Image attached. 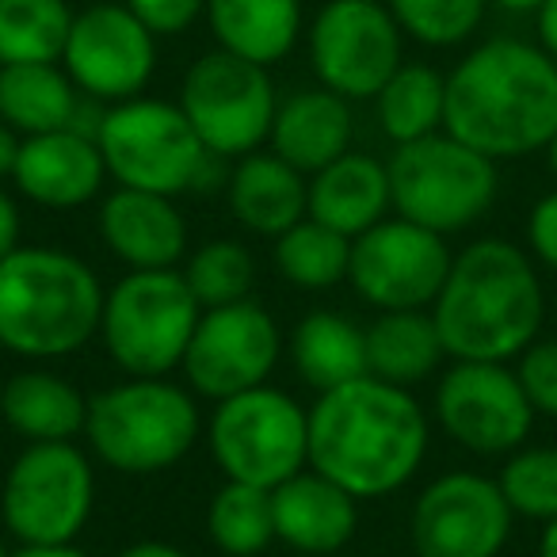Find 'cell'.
<instances>
[{
	"mask_svg": "<svg viewBox=\"0 0 557 557\" xmlns=\"http://www.w3.org/2000/svg\"><path fill=\"white\" fill-rule=\"evenodd\" d=\"M432 447V417L417 394L363 374L310 405V466L356 500H382L409 485Z\"/></svg>",
	"mask_w": 557,
	"mask_h": 557,
	"instance_id": "1",
	"label": "cell"
},
{
	"mask_svg": "<svg viewBox=\"0 0 557 557\" xmlns=\"http://www.w3.org/2000/svg\"><path fill=\"white\" fill-rule=\"evenodd\" d=\"M443 131L500 161L546 153L557 134V62L527 39H485L447 73Z\"/></svg>",
	"mask_w": 557,
	"mask_h": 557,
	"instance_id": "2",
	"label": "cell"
},
{
	"mask_svg": "<svg viewBox=\"0 0 557 557\" xmlns=\"http://www.w3.org/2000/svg\"><path fill=\"white\" fill-rule=\"evenodd\" d=\"M432 318L450 359L511 363L539 341L546 321L539 263L516 240H470L450 260Z\"/></svg>",
	"mask_w": 557,
	"mask_h": 557,
	"instance_id": "3",
	"label": "cell"
},
{
	"mask_svg": "<svg viewBox=\"0 0 557 557\" xmlns=\"http://www.w3.org/2000/svg\"><path fill=\"white\" fill-rule=\"evenodd\" d=\"M108 287L70 248L20 245L0 260V348L27 363L70 359L96 341Z\"/></svg>",
	"mask_w": 557,
	"mask_h": 557,
	"instance_id": "4",
	"label": "cell"
},
{
	"mask_svg": "<svg viewBox=\"0 0 557 557\" xmlns=\"http://www.w3.org/2000/svg\"><path fill=\"white\" fill-rule=\"evenodd\" d=\"M202 409L172 379H123L88 397V455L126 478H153L184 462L202 440Z\"/></svg>",
	"mask_w": 557,
	"mask_h": 557,
	"instance_id": "5",
	"label": "cell"
},
{
	"mask_svg": "<svg viewBox=\"0 0 557 557\" xmlns=\"http://www.w3.org/2000/svg\"><path fill=\"white\" fill-rule=\"evenodd\" d=\"M96 141L115 187L176 199L187 191H207V184H214L222 172V157L202 146L180 103L157 96H134L103 108Z\"/></svg>",
	"mask_w": 557,
	"mask_h": 557,
	"instance_id": "6",
	"label": "cell"
},
{
	"mask_svg": "<svg viewBox=\"0 0 557 557\" xmlns=\"http://www.w3.org/2000/svg\"><path fill=\"white\" fill-rule=\"evenodd\" d=\"M199 318L202 306L180 268L126 271L103 295L96 341L126 379H172Z\"/></svg>",
	"mask_w": 557,
	"mask_h": 557,
	"instance_id": "7",
	"label": "cell"
},
{
	"mask_svg": "<svg viewBox=\"0 0 557 557\" xmlns=\"http://www.w3.org/2000/svg\"><path fill=\"white\" fill-rule=\"evenodd\" d=\"M386 169L394 214L443 237L478 225L500 195V169L493 157L478 153L447 131L394 146Z\"/></svg>",
	"mask_w": 557,
	"mask_h": 557,
	"instance_id": "8",
	"label": "cell"
},
{
	"mask_svg": "<svg viewBox=\"0 0 557 557\" xmlns=\"http://www.w3.org/2000/svg\"><path fill=\"white\" fill-rule=\"evenodd\" d=\"M96 508V458L77 440L24 443L0 481V523L20 546H70Z\"/></svg>",
	"mask_w": 557,
	"mask_h": 557,
	"instance_id": "9",
	"label": "cell"
},
{
	"mask_svg": "<svg viewBox=\"0 0 557 557\" xmlns=\"http://www.w3.org/2000/svg\"><path fill=\"white\" fill-rule=\"evenodd\" d=\"M207 443L225 481L275 488L310 466V409L263 382L214 401Z\"/></svg>",
	"mask_w": 557,
	"mask_h": 557,
	"instance_id": "10",
	"label": "cell"
},
{
	"mask_svg": "<svg viewBox=\"0 0 557 557\" xmlns=\"http://www.w3.org/2000/svg\"><path fill=\"white\" fill-rule=\"evenodd\" d=\"M176 103L210 153L237 161L268 146L278 92L271 70L214 47L187 65Z\"/></svg>",
	"mask_w": 557,
	"mask_h": 557,
	"instance_id": "11",
	"label": "cell"
},
{
	"mask_svg": "<svg viewBox=\"0 0 557 557\" xmlns=\"http://www.w3.org/2000/svg\"><path fill=\"white\" fill-rule=\"evenodd\" d=\"M432 417L455 447L478 458H508L531 440L539 412L511 363L450 359L435 379Z\"/></svg>",
	"mask_w": 557,
	"mask_h": 557,
	"instance_id": "12",
	"label": "cell"
},
{
	"mask_svg": "<svg viewBox=\"0 0 557 557\" xmlns=\"http://www.w3.org/2000/svg\"><path fill=\"white\" fill-rule=\"evenodd\" d=\"M306 54L321 88L374 100L405 62V32L386 0H325L306 27Z\"/></svg>",
	"mask_w": 557,
	"mask_h": 557,
	"instance_id": "13",
	"label": "cell"
},
{
	"mask_svg": "<svg viewBox=\"0 0 557 557\" xmlns=\"http://www.w3.org/2000/svg\"><path fill=\"white\" fill-rule=\"evenodd\" d=\"M447 237L401 214L382 218L351 240L348 287L374 313L386 310H432L450 271Z\"/></svg>",
	"mask_w": 557,
	"mask_h": 557,
	"instance_id": "14",
	"label": "cell"
},
{
	"mask_svg": "<svg viewBox=\"0 0 557 557\" xmlns=\"http://www.w3.org/2000/svg\"><path fill=\"white\" fill-rule=\"evenodd\" d=\"M516 511L496 478L478 470H447L432 478L409 511V542L417 557H500L511 542Z\"/></svg>",
	"mask_w": 557,
	"mask_h": 557,
	"instance_id": "15",
	"label": "cell"
},
{
	"mask_svg": "<svg viewBox=\"0 0 557 557\" xmlns=\"http://www.w3.org/2000/svg\"><path fill=\"white\" fill-rule=\"evenodd\" d=\"M287 351L283 329L256 298L202 310L184 356V379L195 397L222 401L240 389L271 382V371Z\"/></svg>",
	"mask_w": 557,
	"mask_h": 557,
	"instance_id": "16",
	"label": "cell"
},
{
	"mask_svg": "<svg viewBox=\"0 0 557 557\" xmlns=\"http://www.w3.org/2000/svg\"><path fill=\"white\" fill-rule=\"evenodd\" d=\"M62 70L81 88V96L103 108L146 96L157 73V35L123 0L88 4L85 12L73 16Z\"/></svg>",
	"mask_w": 557,
	"mask_h": 557,
	"instance_id": "17",
	"label": "cell"
},
{
	"mask_svg": "<svg viewBox=\"0 0 557 557\" xmlns=\"http://www.w3.org/2000/svg\"><path fill=\"white\" fill-rule=\"evenodd\" d=\"M96 230L126 271L180 268L187 260V218L172 195L115 187L100 199Z\"/></svg>",
	"mask_w": 557,
	"mask_h": 557,
	"instance_id": "18",
	"label": "cell"
},
{
	"mask_svg": "<svg viewBox=\"0 0 557 557\" xmlns=\"http://www.w3.org/2000/svg\"><path fill=\"white\" fill-rule=\"evenodd\" d=\"M108 180L111 176L103 164L100 141L70 126V131L24 138L9 184L16 187L20 199L42 210H81L92 199H100Z\"/></svg>",
	"mask_w": 557,
	"mask_h": 557,
	"instance_id": "19",
	"label": "cell"
},
{
	"mask_svg": "<svg viewBox=\"0 0 557 557\" xmlns=\"http://www.w3.org/2000/svg\"><path fill=\"white\" fill-rule=\"evenodd\" d=\"M359 504L363 500H356L348 488L306 466L295 478L271 488L275 542L306 557L344 554L359 531Z\"/></svg>",
	"mask_w": 557,
	"mask_h": 557,
	"instance_id": "20",
	"label": "cell"
},
{
	"mask_svg": "<svg viewBox=\"0 0 557 557\" xmlns=\"http://www.w3.org/2000/svg\"><path fill=\"white\" fill-rule=\"evenodd\" d=\"M225 202L248 233L275 240L310 214V176L271 149H256L225 172Z\"/></svg>",
	"mask_w": 557,
	"mask_h": 557,
	"instance_id": "21",
	"label": "cell"
},
{
	"mask_svg": "<svg viewBox=\"0 0 557 557\" xmlns=\"http://www.w3.org/2000/svg\"><path fill=\"white\" fill-rule=\"evenodd\" d=\"M351 138H356L351 100L313 85L278 100L268 149L283 157L287 164H295L298 172L313 176L325 164H333L336 157L348 153Z\"/></svg>",
	"mask_w": 557,
	"mask_h": 557,
	"instance_id": "22",
	"label": "cell"
},
{
	"mask_svg": "<svg viewBox=\"0 0 557 557\" xmlns=\"http://www.w3.org/2000/svg\"><path fill=\"white\" fill-rule=\"evenodd\" d=\"M394 214L389 169L374 153L348 149L310 176V218L356 240L382 218Z\"/></svg>",
	"mask_w": 557,
	"mask_h": 557,
	"instance_id": "23",
	"label": "cell"
},
{
	"mask_svg": "<svg viewBox=\"0 0 557 557\" xmlns=\"http://www.w3.org/2000/svg\"><path fill=\"white\" fill-rule=\"evenodd\" d=\"M0 420L24 443L81 440L88 420V397L65 374L35 363L0 386Z\"/></svg>",
	"mask_w": 557,
	"mask_h": 557,
	"instance_id": "24",
	"label": "cell"
},
{
	"mask_svg": "<svg viewBox=\"0 0 557 557\" xmlns=\"http://www.w3.org/2000/svg\"><path fill=\"white\" fill-rule=\"evenodd\" d=\"M207 24L218 50L263 70L295 54L302 39V0H207Z\"/></svg>",
	"mask_w": 557,
	"mask_h": 557,
	"instance_id": "25",
	"label": "cell"
},
{
	"mask_svg": "<svg viewBox=\"0 0 557 557\" xmlns=\"http://www.w3.org/2000/svg\"><path fill=\"white\" fill-rule=\"evenodd\" d=\"M85 100L62 62L0 65V119L24 138L77 126Z\"/></svg>",
	"mask_w": 557,
	"mask_h": 557,
	"instance_id": "26",
	"label": "cell"
},
{
	"mask_svg": "<svg viewBox=\"0 0 557 557\" xmlns=\"http://www.w3.org/2000/svg\"><path fill=\"white\" fill-rule=\"evenodd\" d=\"M367 333V374L386 379L394 386H420L424 379L440 374L447 348L435 329L432 310H386L374 313Z\"/></svg>",
	"mask_w": 557,
	"mask_h": 557,
	"instance_id": "27",
	"label": "cell"
},
{
	"mask_svg": "<svg viewBox=\"0 0 557 557\" xmlns=\"http://www.w3.org/2000/svg\"><path fill=\"white\" fill-rule=\"evenodd\" d=\"M287 356L306 386L325 394L367 374V333L348 313L313 310L290 329Z\"/></svg>",
	"mask_w": 557,
	"mask_h": 557,
	"instance_id": "28",
	"label": "cell"
},
{
	"mask_svg": "<svg viewBox=\"0 0 557 557\" xmlns=\"http://www.w3.org/2000/svg\"><path fill=\"white\" fill-rule=\"evenodd\" d=\"M374 119L389 146H409L440 134L447 119V73L428 62H401V70L374 96Z\"/></svg>",
	"mask_w": 557,
	"mask_h": 557,
	"instance_id": "29",
	"label": "cell"
},
{
	"mask_svg": "<svg viewBox=\"0 0 557 557\" xmlns=\"http://www.w3.org/2000/svg\"><path fill=\"white\" fill-rule=\"evenodd\" d=\"M351 237L313 222L310 214L275 237V271L295 290H333L348 283Z\"/></svg>",
	"mask_w": 557,
	"mask_h": 557,
	"instance_id": "30",
	"label": "cell"
},
{
	"mask_svg": "<svg viewBox=\"0 0 557 557\" xmlns=\"http://www.w3.org/2000/svg\"><path fill=\"white\" fill-rule=\"evenodd\" d=\"M73 16L65 0H0V65L62 62Z\"/></svg>",
	"mask_w": 557,
	"mask_h": 557,
	"instance_id": "31",
	"label": "cell"
},
{
	"mask_svg": "<svg viewBox=\"0 0 557 557\" xmlns=\"http://www.w3.org/2000/svg\"><path fill=\"white\" fill-rule=\"evenodd\" d=\"M207 534L218 554L256 557L275 542V516H271V488L225 481L207 508Z\"/></svg>",
	"mask_w": 557,
	"mask_h": 557,
	"instance_id": "32",
	"label": "cell"
},
{
	"mask_svg": "<svg viewBox=\"0 0 557 557\" xmlns=\"http://www.w3.org/2000/svg\"><path fill=\"white\" fill-rule=\"evenodd\" d=\"M180 271H184L187 287L199 298L202 310L252 298V287H256L252 252H248V245H240V240H233V237H214V240H207V245H199L195 252H187Z\"/></svg>",
	"mask_w": 557,
	"mask_h": 557,
	"instance_id": "33",
	"label": "cell"
},
{
	"mask_svg": "<svg viewBox=\"0 0 557 557\" xmlns=\"http://www.w3.org/2000/svg\"><path fill=\"white\" fill-rule=\"evenodd\" d=\"M496 485H500L508 508L516 511V519H531V523L557 519V447L523 443L504 458Z\"/></svg>",
	"mask_w": 557,
	"mask_h": 557,
	"instance_id": "34",
	"label": "cell"
},
{
	"mask_svg": "<svg viewBox=\"0 0 557 557\" xmlns=\"http://www.w3.org/2000/svg\"><path fill=\"white\" fill-rule=\"evenodd\" d=\"M386 9L401 24L405 39L432 50H450L478 35L488 0H386Z\"/></svg>",
	"mask_w": 557,
	"mask_h": 557,
	"instance_id": "35",
	"label": "cell"
},
{
	"mask_svg": "<svg viewBox=\"0 0 557 557\" xmlns=\"http://www.w3.org/2000/svg\"><path fill=\"white\" fill-rule=\"evenodd\" d=\"M516 374L531 397V409L546 420H557V336H539L516 359Z\"/></svg>",
	"mask_w": 557,
	"mask_h": 557,
	"instance_id": "36",
	"label": "cell"
},
{
	"mask_svg": "<svg viewBox=\"0 0 557 557\" xmlns=\"http://www.w3.org/2000/svg\"><path fill=\"white\" fill-rule=\"evenodd\" d=\"M126 9L157 35V39H172L195 27V20L207 16V0H123Z\"/></svg>",
	"mask_w": 557,
	"mask_h": 557,
	"instance_id": "37",
	"label": "cell"
},
{
	"mask_svg": "<svg viewBox=\"0 0 557 557\" xmlns=\"http://www.w3.org/2000/svg\"><path fill=\"white\" fill-rule=\"evenodd\" d=\"M527 252L534 256L539 268H549L557 275V187L546 191L531 210H527Z\"/></svg>",
	"mask_w": 557,
	"mask_h": 557,
	"instance_id": "38",
	"label": "cell"
},
{
	"mask_svg": "<svg viewBox=\"0 0 557 557\" xmlns=\"http://www.w3.org/2000/svg\"><path fill=\"white\" fill-rule=\"evenodd\" d=\"M24 245V210L16 187L0 184V260Z\"/></svg>",
	"mask_w": 557,
	"mask_h": 557,
	"instance_id": "39",
	"label": "cell"
},
{
	"mask_svg": "<svg viewBox=\"0 0 557 557\" xmlns=\"http://www.w3.org/2000/svg\"><path fill=\"white\" fill-rule=\"evenodd\" d=\"M20 146H24V134H16L4 119H0V184H9L12 172H16Z\"/></svg>",
	"mask_w": 557,
	"mask_h": 557,
	"instance_id": "40",
	"label": "cell"
},
{
	"mask_svg": "<svg viewBox=\"0 0 557 557\" xmlns=\"http://www.w3.org/2000/svg\"><path fill=\"white\" fill-rule=\"evenodd\" d=\"M534 24H539V47L557 62V0H546V4L534 12Z\"/></svg>",
	"mask_w": 557,
	"mask_h": 557,
	"instance_id": "41",
	"label": "cell"
},
{
	"mask_svg": "<svg viewBox=\"0 0 557 557\" xmlns=\"http://www.w3.org/2000/svg\"><path fill=\"white\" fill-rule=\"evenodd\" d=\"M115 557H191L187 549L172 546V542H161V539H141V542H131L123 546Z\"/></svg>",
	"mask_w": 557,
	"mask_h": 557,
	"instance_id": "42",
	"label": "cell"
},
{
	"mask_svg": "<svg viewBox=\"0 0 557 557\" xmlns=\"http://www.w3.org/2000/svg\"><path fill=\"white\" fill-rule=\"evenodd\" d=\"M12 557H92V554H85L77 542H70V546H20L12 549Z\"/></svg>",
	"mask_w": 557,
	"mask_h": 557,
	"instance_id": "43",
	"label": "cell"
},
{
	"mask_svg": "<svg viewBox=\"0 0 557 557\" xmlns=\"http://www.w3.org/2000/svg\"><path fill=\"white\" fill-rule=\"evenodd\" d=\"M488 4H496V9L511 12V16H534V12L546 4V0H488Z\"/></svg>",
	"mask_w": 557,
	"mask_h": 557,
	"instance_id": "44",
	"label": "cell"
},
{
	"mask_svg": "<svg viewBox=\"0 0 557 557\" xmlns=\"http://www.w3.org/2000/svg\"><path fill=\"white\" fill-rule=\"evenodd\" d=\"M539 557H557V519L542 523V534H539Z\"/></svg>",
	"mask_w": 557,
	"mask_h": 557,
	"instance_id": "45",
	"label": "cell"
},
{
	"mask_svg": "<svg viewBox=\"0 0 557 557\" xmlns=\"http://www.w3.org/2000/svg\"><path fill=\"white\" fill-rule=\"evenodd\" d=\"M546 161H549V172H554V180H557V134H554V141L546 146Z\"/></svg>",
	"mask_w": 557,
	"mask_h": 557,
	"instance_id": "46",
	"label": "cell"
},
{
	"mask_svg": "<svg viewBox=\"0 0 557 557\" xmlns=\"http://www.w3.org/2000/svg\"><path fill=\"white\" fill-rule=\"evenodd\" d=\"M0 557H12V549H9V546H4V542H0Z\"/></svg>",
	"mask_w": 557,
	"mask_h": 557,
	"instance_id": "47",
	"label": "cell"
},
{
	"mask_svg": "<svg viewBox=\"0 0 557 557\" xmlns=\"http://www.w3.org/2000/svg\"><path fill=\"white\" fill-rule=\"evenodd\" d=\"M333 557H351V554H333Z\"/></svg>",
	"mask_w": 557,
	"mask_h": 557,
	"instance_id": "48",
	"label": "cell"
}]
</instances>
